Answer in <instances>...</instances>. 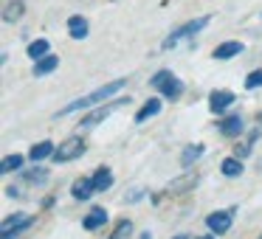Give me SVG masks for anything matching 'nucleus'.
Returning a JSON list of instances; mask_svg holds the SVG:
<instances>
[{
	"label": "nucleus",
	"mask_w": 262,
	"mask_h": 239,
	"mask_svg": "<svg viewBox=\"0 0 262 239\" xmlns=\"http://www.w3.org/2000/svg\"><path fill=\"white\" fill-rule=\"evenodd\" d=\"M124 87H127V79H113V82H107V85L96 87L93 93H88V96H79L71 104H65L62 110L54 113V118H65V115L79 113V110H93V107H99V104H107V102H113V99H119V93L124 90Z\"/></svg>",
	"instance_id": "nucleus-1"
},
{
	"label": "nucleus",
	"mask_w": 262,
	"mask_h": 239,
	"mask_svg": "<svg viewBox=\"0 0 262 239\" xmlns=\"http://www.w3.org/2000/svg\"><path fill=\"white\" fill-rule=\"evenodd\" d=\"M149 87H155V90L161 93V99H164V102H178V99L183 96V90H186V85H183V82L178 79L169 68L155 70V74L149 76Z\"/></svg>",
	"instance_id": "nucleus-2"
},
{
	"label": "nucleus",
	"mask_w": 262,
	"mask_h": 239,
	"mask_svg": "<svg viewBox=\"0 0 262 239\" xmlns=\"http://www.w3.org/2000/svg\"><path fill=\"white\" fill-rule=\"evenodd\" d=\"M124 104H130V96H119V99H113V102H107V104H99V107H93V110H88L85 115L79 118V127L82 130H93L96 124H102V121H107L110 115L116 113L119 107H124Z\"/></svg>",
	"instance_id": "nucleus-3"
},
{
	"label": "nucleus",
	"mask_w": 262,
	"mask_h": 239,
	"mask_svg": "<svg viewBox=\"0 0 262 239\" xmlns=\"http://www.w3.org/2000/svg\"><path fill=\"white\" fill-rule=\"evenodd\" d=\"M209 23H211V17H209V14H200L198 20H186V23H183V26H178V29L172 31L169 37H166V40H164V45H161V48L166 51V48H175L181 40H189V37H198L200 31H203L206 26H209Z\"/></svg>",
	"instance_id": "nucleus-4"
},
{
	"label": "nucleus",
	"mask_w": 262,
	"mask_h": 239,
	"mask_svg": "<svg viewBox=\"0 0 262 239\" xmlns=\"http://www.w3.org/2000/svg\"><path fill=\"white\" fill-rule=\"evenodd\" d=\"M88 152V144L82 135H68L65 141H59V147L54 149V163H71V160L82 158Z\"/></svg>",
	"instance_id": "nucleus-5"
},
{
	"label": "nucleus",
	"mask_w": 262,
	"mask_h": 239,
	"mask_svg": "<svg viewBox=\"0 0 262 239\" xmlns=\"http://www.w3.org/2000/svg\"><path fill=\"white\" fill-rule=\"evenodd\" d=\"M34 225V217L26 214V211H14V214L3 217V225H0V239H17L26 228Z\"/></svg>",
	"instance_id": "nucleus-6"
},
{
	"label": "nucleus",
	"mask_w": 262,
	"mask_h": 239,
	"mask_svg": "<svg viewBox=\"0 0 262 239\" xmlns=\"http://www.w3.org/2000/svg\"><path fill=\"white\" fill-rule=\"evenodd\" d=\"M234 214H237V208H217V211H211V214L206 217V228H209V233H214V236H226V233L231 231V225H234Z\"/></svg>",
	"instance_id": "nucleus-7"
},
{
	"label": "nucleus",
	"mask_w": 262,
	"mask_h": 239,
	"mask_svg": "<svg viewBox=\"0 0 262 239\" xmlns=\"http://www.w3.org/2000/svg\"><path fill=\"white\" fill-rule=\"evenodd\" d=\"M198 183H200V172H183V175L172 177V180L166 183L164 194L166 197H183V194H189Z\"/></svg>",
	"instance_id": "nucleus-8"
},
{
	"label": "nucleus",
	"mask_w": 262,
	"mask_h": 239,
	"mask_svg": "<svg viewBox=\"0 0 262 239\" xmlns=\"http://www.w3.org/2000/svg\"><path fill=\"white\" fill-rule=\"evenodd\" d=\"M217 132H220L223 138H243L245 132V118L239 113H226L217 118Z\"/></svg>",
	"instance_id": "nucleus-9"
},
{
	"label": "nucleus",
	"mask_w": 262,
	"mask_h": 239,
	"mask_svg": "<svg viewBox=\"0 0 262 239\" xmlns=\"http://www.w3.org/2000/svg\"><path fill=\"white\" fill-rule=\"evenodd\" d=\"M237 102V96H234V90H226V87H220V90H211L209 93V110L220 118V115H226L228 110H231V104Z\"/></svg>",
	"instance_id": "nucleus-10"
},
{
	"label": "nucleus",
	"mask_w": 262,
	"mask_h": 239,
	"mask_svg": "<svg viewBox=\"0 0 262 239\" xmlns=\"http://www.w3.org/2000/svg\"><path fill=\"white\" fill-rule=\"evenodd\" d=\"M107 220H110L107 208H104V205H93V208L88 211L85 217H82V228L93 233V231H99V228H104V225H107Z\"/></svg>",
	"instance_id": "nucleus-11"
},
{
	"label": "nucleus",
	"mask_w": 262,
	"mask_h": 239,
	"mask_svg": "<svg viewBox=\"0 0 262 239\" xmlns=\"http://www.w3.org/2000/svg\"><path fill=\"white\" fill-rule=\"evenodd\" d=\"M243 51H245V45L239 40H226V42H220V45L211 51V59H217V62H228V59L239 57Z\"/></svg>",
	"instance_id": "nucleus-12"
},
{
	"label": "nucleus",
	"mask_w": 262,
	"mask_h": 239,
	"mask_svg": "<svg viewBox=\"0 0 262 239\" xmlns=\"http://www.w3.org/2000/svg\"><path fill=\"white\" fill-rule=\"evenodd\" d=\"M93 194H96V186H93V177L88 175V177H76L74 183H71V197L74 200H91Z\"/></svg>",
	"instance_id": "nucleus-13"
},
{
	"label": "nucleus",
	"mask_w": 262,
	"mask_h": 239,
	"mask_svg": "<svg viewBox=\"0 0 262 239\" xmlns=\"http://www.w3.org/2000/svg\"><path fill=\"white\" fill-rule=\"evenodd\" d=\"M91 177H93V186H96V194L110 192V188H113V183H116L113 169H110V166H96Z\"/></svg>",
	"instance_id": "nucleus-14"
},
{
	"label": "nucleus",
	"mask_w": 262,
	"mask_h": 239,
	"mask_svg": "<svg viewBox=\"0 0 262 239\" xmlns=\"http://www.w3.org/2000/svg\"><path fill=\"white\" fill-rule=\"evenodd\" d=\"M164 110V99L161 96H152V99H147V102L138 107V113H136V124H144V121H149V118H155V115Z\"/></svg>",
	"instance_id": "nucleus-15"
},
{
	"label": "nucleus",
	"mask_w": 262,
	"mask_h": 239,
	"mask_svg": "<svg viewBox=\"0 0 262 239\" xmlns=\"http://www.w3.org/2000/svg\"><path fill=\"white\" fill-rule=\"evenodd\" d=\"M88 34H91V23H88V17H82V14H71L68 17V37L71 40H85Z\"/></svg>",
	"instance_id": "nucleus-16"
},
{
	"label": "nucleus",
	"mask_w": 262,
	"mask_h": 239,
	"mask_svg": "<svg viewBox=\"0 0 262 239\" xmlns=\"http://www.w3.org/2000/svg\"><path fill=\"white\" fill-rule=\"evenodd\" d=\"M245 172V163L237 158V155H228V158L220 160V175L228 177V180H237V177H243Z\"/></svg>",
	"instance_id": "nucleus-17"
},
{
	"label": "nucleus",
	"mask_w": 262,
	"mask_h": 239,
	"mask_svg": "<svg viewBox=\"0 0 262 239\" xmlns=\"http://www.w3.org/2000/svg\"><path fill=\"white\" fill-rule=\"evenodd\" d=\"M54 149H57V144L46 138V141H37L34 147L29 149V155H26V158H29L31 163H42L46 158H54Z\"/></svg>",
	"instance_id": "nucleus-18"
},
{
	"label": "nucleus",
	"mask_w": 262,
	"mask_h": 239,
	"mask_svg": "<svg viewBox=\"0 0 262 239\" xmlns=\"http://www.w3.org/2000/svg\"><path fill=\"white\" fill-rule=\"evenodd\" d=\"M20 180L29 183V186H46V183H48V169H46V166H40V163H34L31 169L20 172Z\"/></svg>",
	"instance_id": "nucleus-19"
},
{
	"label": "nucleus",
	"mask_w": 262,
	"mask_h": 239,
	"mask_svg": "<svg viewBox=\"0 0 262 239\" xmlns=\"http://www.w3.org/2000/svg\"><path fill=\"white\" fill-rule=\"evenodd\" d=\"M203 155H206V144H189V147L181 152V166L183 169H192Z\"/></svg>",
	"instance_id": "nucleus-20"
},
{
	"label": "nucleus",
	"mask_w": 262,
	"mask_h": 239,
	"mask_svg": "<svg viewBox=\"0 0 262 239\" xmlns=\"http://www.w3.org/2000/svg\"><path fill=\"white\" fill-rule=\"evenodd\" d=\"M26 54H29V59L40 62L42 57H48V54H51V42L42 40V37H37V40H31L29 45H26Z\"/></svg>",
	"instance_id": "nucleus-21"
},
{
	"label": "nucleus",
	"mask_w": 262,
	"mask_h": 239,
	"mask_svg": "<svg viewBox=\"0 0 262 239\" xmlns=\"http://www.w3.org/2000/svg\"><path fill=\"white\" fill-rule=\"evenodd\" d=\"M57 68H59V57L57 54H48V57H42L40 62L31 65V74L34 76H48V74H54Z\"/></svg>",
	"instance_id": "nucleus-22"
},
{
	"label": "nucleus",
	"mask_w": 262,
	"mask_h": 239,
	"mask_svg": "<svg viewBox=\"0 0 262 239\" xmlns=\"http://www.w3.org/2000/svg\"><path fill=\"white\" fill-rule=\"evenodd\" d=\"M133 231H136L133 220H130V217H121V220L113 225V231H110L107 239H133Z\"/></svg>",
	"instance_id": "nucleus-23"
},
{
	"label": "nucleus",
	"mask_w": 262,
	"mask_h": 239,
	"mask_svg": "<svg viewBox=\"0 0 262 239\" xmlns=\"http://www.w3.org/2000/svg\"><path fill=\"white\" fill-rule=\"evenodd\" d=\"M23 163H26V158L23 155H6V158L0 160V175H14V172H23Z\"/></svg>",
	"instance_id": "nucleus-24"
},
{
	"label": "nucleus",
	"mask_w": 262,
	"mask_h": 239,
	"mask_svg": "<svg viewBox=\"0 0 262 239\" xmlns=\"http://www.w3.org/2000/svg\"><path fill=\"white\" fill-rule=\"evenodd\" d=\"M23 14H26V0H12L3 9V23H17Z\"/></svg>",
	"instance_id": "nucleus-25"
},
{
	"label": "nucleus",
	"mask_w": 262,
	"mask_h": 239,
	"mask_svg": "<svg viewBox=\"0 0 262 239\" xmlns=\"http://www.w3.org/2000/svg\"><path fill=\"white\" fill-rule=\"evenodd\" d=\"M259 87H262V68L251 70V74L245 76V90H259Z\"/></svg>",
	"instance_id": "nucleus-26"
},
{
	"label": "nucleus",
	"mask_w": 262,
	"mask_h": 239,
	"mask_svg": "<svg viewBox=\"0 0 262 239\" xmlns=\"http://www.w3.org/2000/svg\"><path fill=\"white\" fill-rule=\"evenodd\" d=\"M234 155H237L239 160H245V158L251 155V144H248V141H245V144H237V147H234Z\"/></svg>",
	"instance_id": "nucleus-27"
},
{
	"label": "nucleus",
	"mask_w": 262,
	"mask_h": 239,
	"mask_svg": "<svg viewBox=\"0 0 262 239\" xmlns=\"http://www.w3.org/2000/svg\"><path fill=\"white\" fill-rule=\"evenodd\" d=\"M6 197H23L17 186H6Z\"/></svg>",
	"instance_id": "nucleus-28"
},
{
	"label": "nucleus",
	"mask_w": 262,
	"mask_h": 239,
	"mask_svg": "<svg viewBox=\"0 0 262 239\" xmlns=\"http://www.w3.org/2000/svg\"><path fill=\"white\" fill-rule=\"evenodd\" d=\"M144 197V192H141V188H138V192H133L130 194V197H127V200H130V203H138V200H141Z\"/></svg>",
	"instance_id": "nucleus-29"
},
{
	"label": "nucleus",
	"mask_w": 262,
	"mask_h": 239,
	"mask_svg": "<svg viewBox=\"0 0 262 239\" xmlns=\"http://www.w3.org/2000/svg\"><path fill=\"white\" fill-rule=\"evenodd\" d=\"M194 239H217L214 233H203V236H194Z\"/></svg>",
	"instance_id": "nucleus-30"
},
{
	"label": "nucleus",
	"mask_w": 262,
	"mask_h": 239,
	"mask_svg": "<svg viewBox=\"0 0 262 239\" xmlns=\"http://www.w3.org/2000/svg\"><path fill=\"white\" fill-rule=\"evenodd\" d=\"M172 239H192L189 233H178V236H172Z\"/></svg>",
	"instance_id": "nucleus-31"
},
{
	"label": "nucleus",
	"mask_w": 262,
	"mask_h": 239,
	"mask_svg": "<svg viewBox=\"0 0 262 239\" xmlns=\"http://www.w3.org/2000/svg\"><path fill=\"white\" fill-rule=\"evenodd\" d=\"M141 239H152V233H149V231H144V233H141Z\"/></svg>",
	"instance_id": "nucleus-32"
},
{
	"label": "nucleus",
	"mask_w": 262,
	"mask_h": 239,
	"mask_svg": "<svg viewBox=\"0 0 262 239\" xmlns=\"http://www.w3.org/2000/svg\"><path fill=\"white\" fill-rule=\"evenodd\" d=\"M256 121H259V124H262V110H259V113H256Z\"/></svg>",
	"instance_id": "nucleus-33"
},
{
	"label": "nucleus",
	"mask_w": 262,
	"mask_h": 239,
	"mask_svg": "<svg viewBox=\"0 0 262 239\" xmlns=\"http://www.w3.org/2000/svg\"><path fill=\"white\" fill-rule=\"evenodd\" d=\"M256 239H262V233H259V236H256Z\"/></svg>",
	"instance_id": "nucleus-34"
}]
</instances>
